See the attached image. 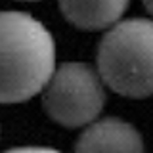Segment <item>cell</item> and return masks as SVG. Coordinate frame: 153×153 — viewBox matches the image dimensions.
<instances>
[{"instance_id":"6da1fadb","label":"cell","mask_w":153,"mask_h":153,"mask_svg":"<svg viewBox=\"0 0 153 153\" xmlns=\"http://www.w3.org/2000/svg\"><path fill=\"white\" fill-rule=\"evenodd\" d=\"M56 71V42L36 17L0 12V103L27 102Z\"/></svg>"},{"instance_id":"7a4b0ae2","label":"cell","mask_w":153,"mask_h":153,"mask_svg":"<svg viewBox=\"0 0 153 153\" xmlns=\"http://www.w3.org/2000/svg\"><path fill=\"white\" fill-rule=\"evenodd\" d=\"M98 73L119 96H153V19L132 17L109 29L98 46Z\"/></svg>"},{"instance_id":"3957f363","label":"cell","mask_w":153,"mask_h":153,"mask_svg":"<svg viewBox=\"0 0 153 153\" xmlns=\"http://www.w3.org/2000/svg\"><path fill=\"white\" fill-rule=\"evenodd\" d=\"M42 103L50 119L61 126H88L98 119L105 105L103 80L98 69L88 63H61L42 90Z\"/></svg>"},{"instance_id":"277c9868","label":"cell","mask_w":153,"mask_h":153,"mask_svg":"<svg viewBox=\"0 0 153 153\" xmlns=\"http://www.w3.org/2000/svg\"><path fill=\"white\" fill-rule=\"evenodd\" d=\"M75 153H143V140L130 123L107 117L84 128Z\"/></svg>"},{"instance_id":"5b68a950","label":"cell","mask_w":153,"mask_h":153,"mask_svg":"<svg viewBox=\"0 0 153 153\" xmlns=\"http://www.w3.org/2000/svg\"><path fill=\"white\" fill-rule=\"evenodd\" d=\"M71 25L82 31H102L119 23L130 0H57Z\"/></svg>"},{"instance_id":"8992f818","label":"cell","mask_w":153,"mask_h":153,"mask_svg":"<svg viewBox=\"0 0 153 153\" xmlns=\"http://www.w3.org/2000/svg\"><path fill=\"white\" fill-rule=\"evenodd\" d=\"M4 153H61L52 147H16V149H8Z\"/></svg>"},{"instance_id":"52a82bcc","label":"cell","mask_w":153,"mask_h":153,"mask_svg":"<svg viewBox=\"0 0 153 153\" xmlns=\"http://www.w3.org/2000/svg\"><path fill=\"white\" fill-rule=\"evenodd\" d=\"M143 4H146V8L149 10V13L153 16V0H143Z\"/></svg>"},{"instance_id":"ba28073f","label":"cell","mask_w":153,"mask_h":153,"mask_svg":"<svg viewBox=\"0 0 153 153\" xmlns=\"http://www.w3.org/2000/svg\"><path fill=\"white\" fill-rule=\"evenodd\" d=\"M23 2H36V0H23Z\"/></svg>"}]
</instances>
